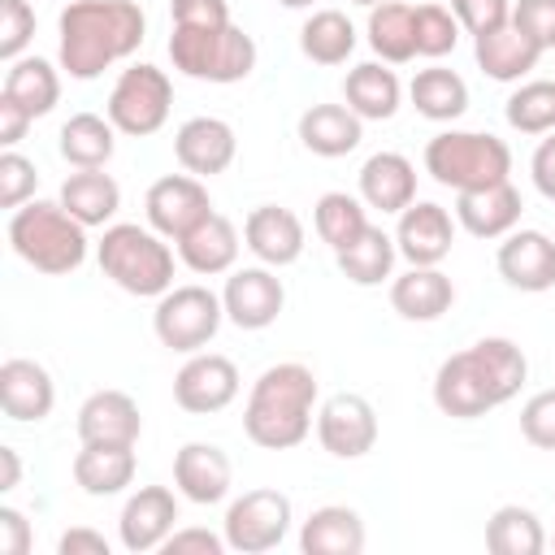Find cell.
I'll use <instances>...</instances> for the list:
<instances>
[{
    "label": "cell",
    "mask_w": 555,
    "mask_h": 555,
    "mask_svg": "<svg viewBox=\"0 0 555 555\" xmlns=\"http://www.w3.org/2000/svg\"><path fill=\"white\" fill-rule=\"evenodd\" d=\"M529 377V360L525 351L503 338V334H490V338H477L473 347L447 356L434 373V403L442 416H455V421H477L494 408H503L507 399L520 395Z\"/></svg>",
    "instance_id": "cell-1"
},
{
    "label": "cell",
    "mask_w": 555,
    "mask_h": 555,
    "mask_svg": "<svg viewBox=\"0 0 555 555\" xmlns=\"http://www.w3.org/2000/svg\"><path fill=\"white\" fill-rule=\"evenodd\" d=\"M147 17L134 0H69L56 17V61L69 78L91 82L139 52Z\"/></svg>",
    "instance_id": "cell-2"
},
{
    "label": "cell",
    "mask_w": 555,
    "mask_h": 555,
    "mask_svg": "<svg viewBox=\"0 0 555 555\" xmlns=\"http://www.w3.org/2000/svg\"><path fill=\"white\" fill-rule=\"evenodd\" d=\"M317 416V373L299 360L269 364L243 403V429L264 451H291L312 434Z\"/></svg>",
    "instance_id": "cell-3"
},
{
    "label": "cell",
    "mask_w": 555,
    "mask_h": 555,
    "mask_svg": "<svg viewBox=\"0 0 555 555\" xmlns=\"http://www.w3.org/2000/svg\"><path fill=\"white\" fill-rule=\"evenodd\" d=\"M9 247L48 278H65L87 260V225L61 199H26L9 212Z\"/></svg>",
    "instance_id": "cell-4"
},
{
    "label": "cell",
    "mask_w": 555,
    "mask_h": 555,
    "mask_svg": "<svg viewBox=\"0 0 555 555\" xmlns=\"http://www.w3.org/2000/svg\"><path fill=\"white\" fill-rule=\"evenodd\" d=\"M95 260L104 278H113L126 295L160 299L173 286V247L152 225L117 221L104 225V238L95 243Z\"/></svg>",
    "instance_id": "cell-5"
},
{
    "label": "cell",
    "mask_w": 555,
    "mask_h": 555,
    "mask_svg": "<svg viewBox=\"0 0 555 555\" xmlns=\"http://www.w3.org/2000/svg\"><path fill=\"white\" fill-rule=\"evenodd\" d=\"M425 173L438 186L481 191L494 182H507L512 173V147L490 130H442L425 143Z\"/></svg>",
    "instance_id": "cell-6"
},
{
    "label": "cell",
    "mask_w": 555,
    "mask_h": 555,
    "mask_svg": "<svg viewBox=\"0 0 555 555\" xmlns=\"http://www.w3.org/2000/svg\"><path fill=\"white\" fill-rule=\"evenodd\" d=\"M169 61L178 74L195 82H243L256 69V39L225 22V26H173L169 35Z\"/></svg>",
    "instance_id": "cell-7"
},
{
    "label": "cell",
    "mask_w": 555,
    "mask_h": 555,
    "mask_svg": "<svg viewBox=\"0 0 555 555\" xmlns=\"http://www.w3.org/2000/svg\"><path fill=\"white\" fill-rule=\"evenodd\" d=\"M221 321H225L221 295H212V291L199 286V282L169 286V291L156 299V312H152V330H156L160 347L182 351V356L204 351V347L217 338Z\"/></svg>",
    "instance_id": "cell-8"
},
{
    "label": "cell",
    "mask_w": 555,
    "mask_h": 555,
    "mask_svg": "<svg viewBox=\"0 0 555 555\" xmlns=\"http://www.w3.org/2000/svg\"><path fill=\"white\" fill-rule=\"evenodd\" d=\"M169 108H173V82L165 69L139 61L130 69H121V78L113 82L108 91V104H104V117L117 126V134H130V139H147L156 134L165 121H169Z\"/></svg>",
    "instance_id": "cell-9"
},
{
    "label": "cell",
    "mask_w": 555,
    "mask_h": 555,
    "mask_svg": "<svg viewBox=\"0 0 555 555\" xmlns=\"http://www.w3.org/2000/svg\"><path fill=\"white\" fill-rule=\"evenodd\" d=\"M291 499L282 490H243L230 507H225V520H221V533H225V546L238 551V555H264L273 546L286 542L291 533Z\"/></svg>",
    "instance_id": "cell-10"
},
{
    "label": "cell",
    "mask_w": 555,
    "mask_h": 555,
    "mask_svg": "<svg viewBox=\"0 0 555 555\" xmlns=\"http://www.w3.org/2000/svg\"><path fill=\"white\" fill-rule=\"evenodd\" d=\"M317 438L334 460H360L377 447V412L364 395L338 390L317 408Z\"/></svg>",
    "instance_id": "cell-11"
},
{
    "label": "cell",
    "mask_w": 555,
    "mask_h": 555,
    "mask_svg": "<svg viewBox=\"0 0 555 555\" xmlns=\"http://www.w3.org/2000/svg\"><path fill=\"white\" fill-rule=\"evenodd\" d=\"M143 212H147V225L156 234L178 243L186 230H195L212 212V199H208L204 178H195V173H165V178H156L147 186Z\"/></svg>",
    "instance_id": "cell-12"
},
{
    "label": "cell",
    "mask_w": 555,
    "mask_h": 555,
    "mask_svg": "<svg viewBox=\"0 0 555 555\" xmlns=\"http://www.w3.org/2000/svg\"><path fill=\"white\" fill-rule=\"evenodd\" d=\"M238 386H243V377H238V364L230 356L195 351L173 377V399L191 416H212L238 399Z\"/></svg>",
    "instance_id": "cell-13"
},
{
    "label": "cell",
    "mask_w": 555,
    "mask_h": 555,
    "mask_svg": "<svg viewBox=\"0 0 555 555\" xmlns=\"http://www.w3.org/2000/svg\"><path fill=\"white\" fill-rule=\"evenodd\" d=\"M221 304H225V321H234L238 330H269L286 308V286L269 264H243L230 269Z\"/></svg>",
    "instance_id": "cell-14"
},
{
    "label": "cell",
    "mask_w": 555,
    "mask_h": 555,
    "mask_svg": "<svg viewBox=\"0 0 555 555\" xmlns=\"http://www.w3.org/2000/svg\"><path fill=\"white\" fill-rule=\"evenodd\" d=\"M173 520H178V499H173V490H169V486H139V490L126 499L121 516H117V538H121L126 551L143 555V551H156V546L169 542V533L178 529Z\"/></svg>",
    "instance_id": "cell-15"
},
{
    "label": "cell",
    "mask_w": 555,
    "mask_h": 555,
    "mask_svg": "<svg viewBox=\"0 0 555 555\" xmlns=\"http://www.w3.org/2000/svg\"><path fill=\"white\" fill-rule=\"evenodd\" d=\"M451 243H455V221L442 204L434 199H412L403 212H399V225H395V247L408 264H442L451 256Z\"/></svg>",
    "instance_id": "cell-16"
},
{
    "label": "cell",
    "mask_w": 555,
    "mask_h": 555,
    "mask_svg": "<svg viewBox=\"0 0 555 555\" xmlns=\"http://www.w3.org/2000/svg\"><path fill=\"white\" fill-rule=\"evenodd\" d=\"M494 264L512 291H529V295L551 291L555 286V238L542 230H512L503 234Z\"/></svg>",
    "instance_id": "cell-17"
},
{
    "label": "cell",
    "mask_w": 555,
    "mask_h": 555,
    "mask_svg": "<svg viewBox=\"0 0 555 555\" xmlns=\"http://www.w3.org/2000/svg\"><path fill=\"white\" fill-rule=\"evenodd\" d=\"M173 156L186 173L195 178H212V173H225L238 156V139H234V126L221 121V117H186L173 134Z\"/></svg>",
    "instance_id": "cell-18"
},
{
    "label": "cell",
    "mask_w": 555,
    "mask_h": 555,
    "mask_svg": "<svg viewBox=\"0 0 555 555\" xmlns=\"http://www.w3.org/2000/svg\"><path fill=\"white\" fill-rule=\"evenodd\" d=\"M173 486L186 503H221L234 486V468L230 455L217 442H182L173 455Z\"/></svg>",
    "instance_id": "cell-19"
},
{
    "label": "cell",
    "mask_w": 555,
    "mask_h": 555,
    "mask_svg": "<svg viewBox=\"0 0 555 555\" xmlns=\"http://www.w3.org/2000/svg\"><path fill=\"white\" fill-rule=\"evenodd\" d=\"M243 243L260 264L286 269L304 256V221L282 204H260L243 221Z\"/></svg>",
    "instance_id": "cell-20"
},
{
    "label": "cell",
    "mask_w": 555,
    "mask_h": 555,
    "mask_svg": "<svg viewBox=\"0 0 555 555\" xmlns=\"http://www.w3.org/2000/svg\"><path fill=\"white\" fill-rule=\"evenodd\" d=\"M56 403V386H52V373L39 364V360H26V356H9L0 364V408L9 421L17 425H30V421H43Z\"/></svg>",
    "instance_id": "cell-21"
},
{
    "label": "cell",
    "mask_w": 555,
    "mask_h": 555,
    "mask_svg": "<svg viewBox=\"0 0 555 555\" xmlns=\"http://www.w3.org/2000/svg\"><path fill=\"white\" fill-rule=\"evenodd\" d=\"M520 212H525V199L520 191L507 182H494V186H481V191H460L455 195V221L473 234V238H503L520 225Z\"/></svg>",
    "instance_id": "cell-22"
},
{
    "label": "cell",
    "mask_w": 555,
    "mask_h": 555,
    "mask_svg": "<svg viewBox=\"0 0 555 555\" xmlns=\"http://www.w3.org/2000/svg\"><path fill=\"white\" fill-rule=\"evenodd\" d=\"M143 434L139 403L126 390H91L78 408V438L82 442H117L134 447Z\"/></svg>",
    "instance_id": "cell-23"
},
{
    "label": "cell",
    "mask_w": 555,
    "mask_h": 555,
    "mask_svg": "<svg viewBox=\"0 0 555 555\" xmlns=\"http://www.w3.org/2000/svg\"><path fill=\"white\" fill-rule=\"evenodd\" d=\"M455 304V282L438 264H408V273L390 278V308L403 321H438Z\"/></svg>",
    "instance_id": "cell-24"
},
{
    "label": "cell",
    "mask_w": 555,
    "mask_h": 555,
    "mask_svg": "<svg viewBox=\"0 0 555 555\" xmlns=\"http://www.w3.org/2000/svg\"><path fill=\"white\" fill-rule=\"evenodd\" d=\"M473 56H477V69H481L490 82H525V78L538 69L542 48H538L525 30H516V26L507 22V26L490 30V35H477V39H473Z\"/></svg>",
    "instance_id": "cell-25"
},
{
    "label": "cell",
    "mask_w": 555,
    "mask_h": 555,
    "mask_svg": "<svg viewBox=\"0 0 555 555\" xmlns=\"http://www.w3.org/2000/svg\"><path fill=\"white\" fill-rule=\"evenodd\" d=\"M360 199L377 212H403L416 199V165L403 152H373L360 165Z\"/></svg>",
    "instance_id": "cell-26"
},
{
    "label": "cell",
    "mask_w": 555,
    "mask_h": 555,
    "mask_svg": "<svg viewBox=\"0 0 555 555\" xmlns=\"http://www.w3.org/2000/svg\"><path fill=\"white\" fill-rule=\"evenodd\" d=\"M178 260L199 273V278H217V273H230L234 260H238V230L230 217L221 212H208L195 230H186L178 238Z\"/></svg>",
    "instance_id": "cell-27"
},
{
    "label": "cell",
    "mask_w": 555,
    "mask_h": 555,
    "mask_svg": "<svg viewBox=\"0 0 555 555\" xmlns=\"http://www.w3.org/2000/svg\"><path fill=\"white\" fill-rule=\"evenodd\" d=\"M364 139V117H356L347 104H312L299 113V143L312 156L338 160L347 152H356Z\"/></svg>",
    "instance_id": "cell-28"
},
{
    "label": "cell",
    "mask_w": 555,
    "mask_h": 555,
    "mask_svg": "<svg viewBox=\"0 0 555 555\" xmlns=\"http://www.w3.org/2000/svg\"><path fill=\"white\" fill-rule=\"evenodd\" d=\"M343 100L356 117L364 121H386L399 113V100H403V82L395 69H386V61H364L356 69H347L343 78Z\"/></svg>",
    "instance_id": "cell-29"
},
{
    "label": "cell",
    "mask_w": 555,
    "mask_h": 555,
    "mask_svg": "<svg viewBox=\"0 0 555 555\" xmlns=\"http://www.w3.org/2000/svg\"><path fill=\"white\" fill-rule=\"evenodd\" d=\"M134 468H139L134 447H117V442H82V451L74 455V481L91 499L121 494L134 481Z\"/></svg>",
    "instance_id": "cell-30"
},
{
    "label": "cell",
    "mask_w": 555,
    "mask_h": 555,
    "mask_svg": "<svg viewBox=\"0 0 555 555\" xmlns=\"http://www.w3.org/2000/svg\"><path fill=\"white\" fill-rule=\"evenodd\" d=\"M299 551L304 555H360L364 551V520L356 507L325 503L317 507L304 529H299Z\"/></svg>",
    "instance_id": "cell-31"
},
{
    "label": "cell",
    "mask_w": 555,
    "mask_h": 555,
    "mask_svg": "<svg viewBox=\"0 0 555 555\" xmlns=\"http://www.w3.org/2000/svg\"><path fill=\"white\" fill-rule=\"evenodd\" d=\"M61 204L87 230L91 225H108L117 217V208H121V186L104 169H78V173H69L61 182Z\"/></svg>",
    "instance_id": "cell-32"
},
{
    "label": "cell",
    "mask_w": 555,
    "mask_h": 555,
    "mask_svg": "<svg viewBox=\"0 0 555 555\" xmlns=\"http://www.w3.org/2000/svg\"><path fill=\"white\" fill-rule=\"evenodd\" d=\"M364 35L386 65H408L416 56V4H399V0L373 4Z\"/></svg>",
    "instance_id": "cell-33"
},
{
    "label": "cell",
    "mask_w": 555,
    "mask_h": 555,
    "mask_svg": "<svg viewBox=\"0 0 555 555\" xmlns=\"http://www.w3.org/2000/svg\"><path fill=\"white\" fill-rule=\"evenodd\" d=\"M408 100L429 121H455L468 113V82L447 65H429V69H416Z\"/></svg>",
    "instance_id": "cell-34"
},
{
    "label": "cell",
    "mask_w": 555,
    "mask_h": 555,
    "mask_svg": "<svg viewBox=\"0 0 555 555\" xmlns=\"http://www.w3.org/2000/svg\"><path fill=\"white\" fill-rule=\"evenodd\" d=\"M61 156L74 165V169H104L117 152V126L100 113H74L65 126H61Z\"/></svg>",
    "instance_id": "cell-35"
},
{
    "label": "cell",
    "mask_w": 555,
    "mask_h": 555,
    "mask_svg": "<svg viewBox=\"0 0 555 555\" xmlns=\"http://www.w3.org/2000/svg\"><path fill=\"white\" fill-rule=\"evenodd\" d=\"M0 91L9 100H17L30 117H43L61 100V74L48 56H17V61H9V74H4Z\"/></svg>",
    "instance_id": "cell-36"
},
{
    "label": "cell",
    "mask_w": 555,
    "mask_h": 555,
    "mask_svg": "<svg viewBox=\"0 0 555 555\" xmlns=\"http://www.w3.org/2000/svg\"><path fill=\"white\" fill-rule=\"evenodd\" d=\"M395 256H399L395 234H386V230L373 225V221H369V230H364L356 243H347L343 251H334L343 278L356 282V286H382V282L395 273Z\"/></svg>",
    "instance_id": "cell-37"
},
{
    "label": "cell",
    "mask_w": 555,
    "mask_h": 555,
    "mask_svg": "<svg viewBox=\"0 0 555 555\" xmlns=\"http://www.w3.org/2000/svg\"><path fill=\"white\" fill-rule=\"evenodd\" d=\"M486 546L494 555H542L546 551V529H542L533 507L503 503L486 520Z\"/></svg>",
    "instance_id": "cell-38"
},
{
    "label": "cell",
    "mask_w": 555,
    "mask_h": 555,
    "mask_svg": "<svg viewBox=\"0 0 555 555\" xmlns=\"http://www.w3.org/2000/svg\"><path fill=\"white\" fill-rule=\"evenodd\" d=\"M299 52L317 65H343L356 52V26L343 9H317L299 26Z\"/></svg>",
    "instance_id": "cell-39"
},
{
    "label": "cell",
    "mask_w": 555,
    "mask_h": 555,
    "mask_svg": "<svg viewBox=\"0 0 555 555\" xmlns=\"http://www.w3.org/2000/svg\"><path fill=\"white\" fill-rule=\"evenodd\" d=\"M369 204L360 195H347V191H325L312 208V225L321 234V243H330V251H343L347 243H356L364 230H369Z\"/></svg>",
    "instance_id": "cell-40"
},
{
    "label": "cell",
    "mask_w": 555,
    "mask_h": 555,
    "mask_svg": "<svg viewBox=\"0 0 555 555\" xmlns=\"http://www.w3.org/2000/svg\"><path fill=\"white\" fill-rule=\"evenodd\" d=\"M503 117L520 134H551L555 130V82L551 78L516 82V91L503 104Z\"/></svg>",
    "instance_id": "cell-41"
},
{
    "label": "cell",
    "mask_w": 555,
    "mask_h": 555,
    "mask_svg": "<svg viewBox=\"0 0 555 555\" xmlns=\"http://www.w3.org/2000/svg\"><path fill=\"white\" fill-rule=\"evenodd\" d=\"M460 17L447 4H416V56L442 61L460 43Z\"/></svg>",
    "instance_id": "cell-42"
},
{
    "label": "cell",
    "mask_w": 555,
    "mask_h": 555,
    "mask_svg": "<svg viewBox=\"0 0 555 555\" xmlns=\"http://www.w3.org/2000/svg\"><path fill=\"white\" fill-rule=\"evenodd\" d=\"M35 186H39V169L30 156H22L17 147H4L0 156V208H22L26 199H35Z\"/></svg>",
    "instance_id": "cell-43"
},
{
    "label": "cell",
    "mask_w": 555,
    "mask_h": 555,
    "mask_svg": "<svg viewBox=\"0 0 555 555\" xmlns=\"http://www.w3.org/2000/svg\"><path fill=\"white\" fill-rule=\"evenodd\" d=\"M30 39H35V9L26 0H0V61L26 56Z\"/></svg>",
    "instance_id": "cell-44"
},
{
    "label": "cell",
    "mask_w": 555,
    "mask_h": 555,
    "mask_svg": "<svg viewBox=\"0 0 555 555\" xmlns=\"http://www.w3.org/2000/svg\"><path fill=\"white\" fill-rule=\"evenodd\" d=\"M520 434L538 451H555V390H538L520 408Z\"/></svg>",
    "instance_id": "cell-45"
},
{
    "label": "cell",
    "mask_w": 555,
    "mask_h": 555,
    "mask_svg": "<svg viewBox=\"0 0 555 555\" xmlns=\"http://www.w3.org/2000/svg\"><path fill=\"white\" fill-rule=\"evenodd\" d=\"M512 26L525 30L542 52L555 48V0H512Z\"/></svg>",
    "instance_id": "cell-46"
},
{
    "label": "cell",
    "mask_w": 555,
    "mask_h": 555,
    "mask_svg": "<svg viewBox=\"0 0 555 555\" xmlns=\"http://www.w3.org/2000/svg\"><path fill=\"white\" fill-rule=\"evenodd\" d=\"M451 13L477 39V35H490L512 22V0H451Z\"/></svg>",
    "instance_id": "cell-47"
},
{
    "label": "cell",
    "mask_w": 555,
    "mask_h": 555,
    "mask_svg": "<svg viewBox=\"0 0 555 555\" xmlns=\"http://www.w3.org/2000/svg\"><path fill=\"white\" fill-rule=\"evenodd\" d=\"M173 26H225L230 4L225 0H169Z\"/></svg>",
    "instance_id": "cell-48"
},
{
    "label": "cell",
    "mask_w": 555,
    "mask_h": 555,
    "mask_svg": "<svg viewBox=\"0 0 555 555\" xmlns=\"http://www.w3.org/2000/svg\"><path fill=\"white\" fill-rule=\"evenodd\" d=\"M160 551H169V555H221L230 546H225V533H212V529H173Z\"/></svg>",
    "instance_id": "cell-49"
},
{
    "label": "cell",
    "mask_w": 555,
    "mask_h": 555,
    "mask_svg": "<svg viewBox=\"0 0 555 555\" xmlns=\"http://www.w3.org/2000/svg\"><path fill=\"white\" fill-rule=\"evenodd\" d=\"M35 542L30 520L17 507H0V555H26Z\"/></svg>",
    "instance_id": "cell-50"
},
{
    "label": "cell",
    "mask_w": 555,
    "mask_h": 555,
    "mask_svg": "<svg viewBox=\"0 0 555 555\" xmlns=\"http://www.w3.org/2000/svg\"><path fill=\"white\" fill-rule=\"evenodd\" d=\"M529 173H533V186L538 195L555 199V130L533 147V160H529Z\"/></svg>",
    "instance_id": "cell-51"
},
{
    "label": "cell",
    "mask_w": 555,
    "mask_h": 555,
    "mask_svg": "<svg viewBox=\"0 0 555 555\" xmlns=\"http://www.w3.org/2000/svg\"><path fill=\"white\" fill-rule=\"evenodd\" d=\"M30 113L17 104V100H9L4 91H0V143L4 147H17L22 139H26V130H30Z\"/></svg>",
    "instance_id": "cell-52"
},
{
    "label": "cell",
    "mask_w": 555,
    "mask_h": 555,
    "mask_svg": "<svg viewBox=\"0 0 555 555\" xmlns=\"http://www.w3.org/2000/svg\"><path fill=\"white\" fill-rule=\"evenodd\" d=\"M56 555H108V538L95 529H65L56 542Z\"/></svg>",
    "instance_id": "cell-53"
},
{
    "label": "cell",
    "mask_w": 555,
    "mask_h": 555,
    "mask_svg": "<svg viewBox=\"0 0 555 555\" xmlns=\"http://www.w3.org/2000/svg\"><path fill=\"white\" fill-rule=\"evenodd\" d=\"M17 481H22V460L13 447H0V490L9 494V490H17Z\"/></svg>",
    "instance_id": "cell-54"
},
{
    "label": "cell",
    "mask_w": 555,
    "mask_h": 555,
    "mask_svg": "<svg viewBox=\"0 0 555 555\" xmlns=\"http://www.w3.org/2000/svg\"><path fill=\"white\" fill-rule=\"evenodd\" d=\"M282 4H286V9H308L312 0H282Z\"/></svg>",
    "instance_id": "cell-55"
},
{
    "label": "cell",
    "mask_w": 555,
    "mask_h": 555,
    "mask_svg": "<svg viewBox=\"0 0 555 555\" xmlns=\"http://www.w3.org/2000/svg\"><path fill=\"white\" fill-rule=\"evenodd\" d=\"M351 4H364V9H373V4H382V0H351Z\"/></svg>",
    "instance_id": "cell-56"
},
{
    "label": "cell",
    "mask_w": 555,
    "mask_h": 555,
    "mask_svg": "<svg viewBox=\"0 0 555 555\" xmlns=\"http://www.w3.org/2000/svg\"><path fill=\"white\" fill-rule=\"evenodd\" d=\"M551 546H555V538H551Z\"/></svg>",
    "instance_id": "cell-57"
}]
</instances>
